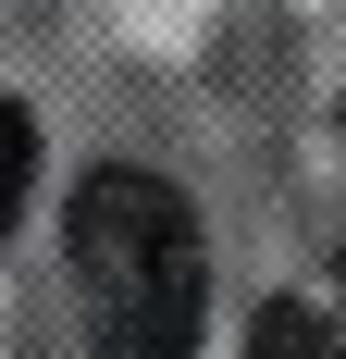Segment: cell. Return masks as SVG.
Masks as SVG:
<instances>
[{
	"instance_id": "3957f363",
	"label": "cell",
	"mask_w": 346,
	"mask_h": 359,
	"mask_svg": "<svg viewBox=\"0 0 346 359\" xmlns=\"http://www.w3.org/2000/svg\"><path fill=\"white\" fill-rule=\"evenodd\" d=\"M25 174H37V124L0 100V236H13V211H25Z\"/></svg>"
},
{
	"instance_id": "6da1fadb",
	"label": "cell",
	"mask_w": 346,
	"mask_h": 359,
	"mask_svg": "<svg viewBox=\"0 0 346 359\" xmlns=\"http://www.w3.org/2000/svg\"><path fill=\"white\" fill-rule=\"evenodd\" d=\"M74 248V297H87V347L99 359H186L210 323V248L186 186L148 161H99L62 211Z\"/></svg>"
},
{
	"instance_id": "7a4b0ae2",
	"label": "cell",
	"mask_w": 346,
	"mask_h": 359,
	"mask_svg": "<svg viewBox=\"0 0 346 359\" xmlns=\"http://www.w3.org/2000/svg\"><path fill=\"white\" fill-rule=\"evenodd\" d=\"M247 359H334V310L272 297V310H260V334H247Z\"/></svg>"
},
{
	"instance_id": "277c9868",
	"label": "cell",
	"mask_w": 346,
	"mask_h": 359,
	"mask_svg": "<svg viewBox=\"0 0 346 359\" xmlns=\"http://www.w3.org/2000/svg\"><path fill=\"white\" fill-rule=\"evenodd\" d=\"M334 359H346V323H334Z\"/></svg>"
}]
</instances>
